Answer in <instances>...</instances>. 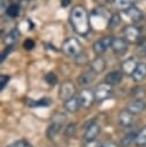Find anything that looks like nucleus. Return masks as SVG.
<instances>
[{
    "mask_svg": "<svg viewBox=\"0 0 146 147\" xmlns=\"http://www.w3.org/2000/svg\"><path fill=\"white\" fill-rule=\"evenodd\" d=\"M70 23L74 30L80 36H85L90 31V17L86 9L83 6L77 5L72 7L70 11Z\"/></svg>",
    "mask_w": 146,
    "mask_h": 147,
    "instance_id": "1",
    "label": "nucleus"
},
{
    "mask_svg": "<svg viewBox=\"0 0 146 147\" xmlns=\"http://www.w3.org/2000/svg\"><path fill=\"white\" fill-rule=\"evenodd\" d=\"M62 49L64 54H67L68 56L76 57L82 52V45L76 38H68L64 40L62 45Z\"/></svg>",
    "mask_w": 146,
    "mask_h": 147,
    "instance_id": "2",
    "label": "nucleus"
},
{
    "mask_svg": "<svg viewBox=\"0 0 146 147\" xmlns=\"http://www.w3.org/2000/svg\"><path fill=\"white\" fill-rule=\"evenodd\" d=\"M112 42H113V37H110V36H105V37L98 39L93 44V51H94V53L97 55H101L109 47H112Z\"/></svg>",
    "mask_w": 146,
    "mask_h": 147,
    "instance_id": "3",
    "label": "nucleus"
},
{
    "mask_svg": "<svg viewBox=\"0 0 146 147\" xmlns=\"http://www.w3.org/2000/svg\"><path fill=\"white\" fill-rule=\"evenodd\" d=\"M110 95H112V88H110V85L107 83L100 84L94 92L95 100H98V101H103V100L108 99Z\"/></svg>",
    "mask_w": 146,
    "mask_h": 147,
    "instance_id": "4",
    "label": "nucleus"
},
{
    "mask_svg": "<svg viewBox=\"0 0 146 147\" xmlns=\"http://www.w3.org/2000/svg\"><path fill=\"white\" fill-rule=\"evenodd\" d=\"M115 54L122 55L128 51V40L125 38H113L112 47Z\"/></svg>",
    "mask_w": 146,
    "mask_h": 147,
    "instance_id": "5",
    "label": "nucleus"
},
{
    "mask_svg": "<svg viewBox=\"0 0 146 147\" xmlns=\"http://www.w3.org/2000/svg\"><path fill=\"white\" fill-rule=\"evenodd\" d=\"M124 37L129 42H137L140 38V29L136 25H128L124 29Z\"/></svg>",
    "mask_w": 146,
    "mask_h": 147,
    "instance_id": "6",
    "label": "nucleus"
},
{
    "mask_svg": "<svg viewBox=\"0 0 146 147\" xmlns=\"http://www.w3.org/2000/svg\"><path fill=\"white\" fill-rule=\"evenodd\" d=\"M95 76H97V72H94L92 69H90L87 71H84L83 74H80L77 77V83L80 86H87V85H90L91 83L94 82Z\"/></svg>",
    "mask_w": 146,
    "mask_h": 147,
    "instance_id": "7",
    "label": "nucleus"
},
{
    "mask_svg": "<svg viewBox=\"0 0 146 147\" xmlns=\"http://www.w3.org/2000/svg\"><path fill=\"white\" fill-rule=\"evenodd\" d=\"M100 131H101L100 125H99L98 123L93 122V123H91V124L86 127L85 133H84V138L86 139V141H93V140L99 136Z\"/></svg>",
    "mask_w": 146,
    "mask_h": 147,
    "instance_id": "8",
    "label": "nucleus"
},
{
    "mask_svg": "<svg viewBox=\"0 0 146 147\" xmlns=\"http://www.w3.org/2000/svg\"><path fill=\"white\" fill-rule=\"evenodd\" d=\"M74 93H75V87H74V84L71 82H64L61 85V87H60V98L63 99L64 101L72 98Z\"/></svg>",
    "mask_w": 146,
    "mask_h": 147,
    "instance_id": "9",
    "label": "nucleus"
},
{
    "mask_svg": "<svg viewBox=\"0 0 146 147\" xmlns=\"http://www.w3.org/2000/svg\"><path fill=\"white\" fill-rule=\"evenodd\" d=\"M80 107H83L79 96H72L64 101V108L69 113H76Z\"/></svg>",
    "mask_w": 146,
    "mask_h": 147,
    "instance_id": "10",
    "label": "nucleus"
},
{
    "mask_svg": "<svg viewBox=\"0 0 146 147\" xmlns=\"http://www.w3.org/2000/svg\"><path fill=\"white\" fill-rule=\"evenodd\" d=\"M124 13H125L126 17L129 18V21H131V22H133V23L139 22V21L144 17L143 11H141L138 7H136V6H132V7L128 8L126 10H124Z\"/></svg>",
    "mask_w": 146,
    "mask_h": 147,
    "instance_id": "11",
    "label": "nucleus"
},
{
    "mask_svg": "<svg viewBox=\"0 0 146 147\" xmlns=\"http://www.w3.org/2000/svg\"><path fill=\"white\" fill-rule=\"evenodd\" d=\"M123 78V72L120 71V70H114V71H110L106 77H105V82L107 84H109L110 86L113 85H117L121 83Z\"/></svg>",
    "mask_w": 146,
    "mask_h": 147,
    "instance_id": "12",
    "label": "nucleus"
},
{
    "mask_svg": "<svg viewBox=\"0 0 146 147\" xmlns=\"http://www.w3.org/2000/svg\"><path fill=\"white\" fill-rule=\"evenodd\" d=\"M145 108H146V102H144L143 100H135V101L130 102V103L128 105V107H126V109H128L130 113H132L133 115L144 111Z\"/></svg>",
    "mask_w": 146,
    "mask_h": 147,
    "instance_id": "13",
    "label": "nucleus"
},
{
    "mask_svg": "<svg viewBox=\"0 0 146 147\" xmlns=\"http://www.w3.org/2000/svg\"><path fill=\"white\" fill-rule=\"evenodd\" d=\"M118 123L122 126H130L133 123V114L130 113L128 109L121 111V114L118 116Z\"/></svg>",
    "mask_w": 146,
    "mask_h": 147,
    "instance_id": "14",
    "label": "nucleus"
},
{
    "mask_svg": "<svg viewBox=\"0 0 146 147\" xmlns=\"http://www.w3.org/2000/svg\"><path fill=\"white\" fill-rule=\"evenodd\" d=\"M62 125H63V123L57 122V121H53L52 124H51V125L48 126V129H47V132H46V133H47V137H48L49 139L55 138V137L60 133Z\"/></svg>",
    "mask_w": 146,
    "mask_h": 147,
    "instance_id": "15",
    "label": "nucleus"
},
{
    "mask_svg": "<svg viewBox=\"0 0 146 147\" xmlns=\"http://www.w3.org/2000/svg\"><path fill=\"white\" fill-rule=\"evenodd\" d=\"M91 69L97 72V74H100L105 69H106V61L101 57V56H97L94 60H92L91 62Z\"/></svg>",
    "mask_w": 146,
    "mask_h": 147,
    "instance_id": "16",
    "label": "nucleus"
},
{
    "mask_svg": "<svg viewBox=\"0 0 146 147\" xmlns=\"http://www.w3.org/2000/svg\"><path fill=\"white\" fill-rule=\"evenodd\" d=\"M138 63L136 62V60L133 57H130L128 60H125L123 63H122V69H123V72L126 74V75H132L133 71L136 70Z\"/></svg>",
    "mask_w": 146,
    "mask_h": 147,
    "instance_id": "17",
    "label": "nucleus"
},
{
    "mask_svg": "<svg viewBox=\"0 0 146 147\" xmlns=\"http://www.w3.org/2000/svg\"><path fill=\"white\" fill-rule=\"evenodd\" d=\"M135 82H140L146 77V64L145 63H138L136 70L131 75Z\"/></svg>",
    "mask_w": 146,
    "mask_h": 147,
    "instance_id": "18",
    "label": "nucleus"
},
{
    "mask_svg": "<svg viewBox=\"0 0 146 147\" xmlns=\"http://www.w3.org/2000/svg\"><path fill=\"white\" fill-rule=\"evenodd\" d=\"M18 38H20V31H18V29H13L11 31H9L7 34H6V37H5V42H6V45L7 46H13L17 40H18Z\"/></svg>",
    "mask_w": 146,
    "mask_h": 147,
    "instance_id": "19",
    "label": "nucleus"
},
{
    "mask_svg": "<svg viewBox=\"0 0 146 147\" xmlns=\"http://www.w3.org/2000/svg\"><path fill=\"white\" fill-rule=\"evenodd\" d=\"M79 98H80V101H82L83 107H89V106L92 103V101L95 99L94 93H92L91 91H87V90H84V91L80 93Z\"/></svg>",
    "mask_w": 146,
    "mask_h": 147,
    "instance_id": "20",
    "label": "nucleus"
},
{
    "mask_svg": "<svg viewBox=\"0 0 146 147\" xmlns=\"http://www.w3.org/2000/svg\"><path fill=\"white\" fill-rule=\"evenodd\" d=\"M136 0H115L114 6L120 10H126L128 8L135 6Z\"/></svg>",
    "mask_w": 146,
    "mask_h": 147,
    "instance_id": "21",
    "label": "nucleus"
},
{
    "mask_svg": "<svg viewBox=\"0 0 146 147\" xmlns=\"http://www.w3.org/2000/svg\"><path fill=\"white\" fill-rule=\"evenodd\" d=\"M52 100L49 98H41L39 100H33L31 102H29V106L31 107H48L51 106Z\"/></svg>",
    "mask_w": 146,
    "mask_h": 147,
    "instance_id": "22",
    "label": "nucleus"
},
{
    "mask_svg": "<svg viewBox=\"0 0 146 147\" xmlns=\"http://www.w3.org/2000/svg\"><path fill=\"white\" fill-rule=\"evenodd\" d=\"M135 144H136L138 147H144V146H146V127H144L140 132H138L137 138H136V140H135Z\"/></svg>",
    "mask_w": 146,
    "mask_h": 147,
    "instance_id": "23",
    "label": "nucleus"
},
{
    "mask_svg": "<svg viewBox=\"0 0 146 147\" xmlns=\"http://www.w3.org/2000/svg\"><path fill=\"white\" fill-rule=\"evenodd\" d=\"M6 13H7V15L9 16V17H17L18 16V14H20V7H18V5L17 3H11V5H9L8 7H7V10H6Z\"/></svg>",
    "mask_w": 146,
    "mask_h": 147,
    "instance_id": "24",
    "label": "nucleus"
},
{
    "mask_svg": "<svg viewBox=\"0 0 146 147\" xmlns=\"http://www.w3.org/2000/svg\"><path fill=\"white\" fill-rule=\"evenodd\" d=\"M137 134H138V133H135V132H131V133L126 134V136L122 139V141H121L122 146H129L132 141L135 142V140H136V138H137Z\"/></svg>",
    "mask_w": 146,
    "mask_h": 147,
    "instance_id": "25",
    "label": "nucleus"
},
{
    "mask_svg": "<svg viewBox=\"0 0 146 147\" xmlns=\"http://www.w3.org/2000/svg\"><path fill=\"white\" fill-rule=\"evenodd\" d=\"M120 23H121V16L118 14L112 15V17L108 20V25L110 28H116V26L120 25Z\"/></svg>",
    "mask_w": 146,
    "mask_h": 147,
    "instance_id": "26",
    "label": "nucleus"
},
{
    "mask_svg": "<svg viewBox=\"0 0 146 147\" xmlns=\"http://www.w3.org/2000/svg\"><path fill=\"white\" fill-rule=\"evenodd\" d=\"M45 80L48 85H55L56 82H57V77L54 72H48L46 76H45Z\"/></svg>",
    "mask_w": 146,
    "mask_h": 147,
    "instance_id": "27",
    "label": "nucleus"
},
{
    "mask_svg": "<svg viewBox=\"0 0 146 147\" xmlns=\"http://www.w3.org/2000/svg\"><path fill=\"white\" fill-rule=\"evenodd\" d=\"M9 147H32V146H31V144H30L28 140L21 139V140H17V141L13 142Z\"/></svg>",
    "mask_w": 146,
    "mask_h": 147,
    "instance_id": "28",
    "label": "nucleus"
},
{
    "mask_svg": "<svg viewBox=\"0 0 146 147\" xmlns=\"http://www.w3.org/2000/svg\"><path fill=\"white\" fill-rule=\"evenodd\" d=\"M75 132H76V125H75L74 123H71V124H69V125L66 127L64 134L68 136V137H71V136L75 134Z\"/></svg>",
    "mask_w": 146,
    "mask_h": 147,
    "instance_id": "29",
    "label": "nucleus"
},
{
    "mask_svg": "<svg viewBox=\"0 0 146 147\" xmlns=\"http://www.w3.org/2000/svg\"><path fill=\"white\" fill-rule=\"evenodd\" d=\"M34 45H36V42H34L32 39H25V41L23 42V47H24V49H26V51H31V49L34 47Z\"/></svg>",
    "mask_w": 146,
    "mask_h": 147,
    "instance_id": "30",
    "label": "nucleus"
},
{
    "mask_svg": "<svg viewBox=\"0 0 146 147\" xmlns=\"http://www.w3.org/2000/svg\"><path fill=\"white\" fill-rule=\"evenodd\" d=\"M9 79H10V77L8 75H0V88L1 90L5 88V86L7 85V83L9 82Z\"/></svg>",
    "mask_w": 146,
    "mask_h": 147,
    "instance_id": "31",
    "label": "nucleus"
},
{
    "mask_svg": "<svg viewBox=\"0 0 146 147\" xmlns=\"http://www.w3.org/2000/svg\"><path fill=\"white\" fill-rule=\"evenodd\" d=\"M101 147H117L115 144H113V142H106V144H103Z\"/></svg>",
    "mask_w": 146,
    "mask_h": 147,
    "instance_id": "32",
    "label": "nucleus"
},
{
    "mask_svg": "<svg viewBox=\"0 0 146 147\" xmlns=\"http://www.w3.org/2000/svg\"><path fill=\"white\" fill-rule=\"evenodd\" d=\"M6 10H7V8H6V6H5V1H3V0H1V13L3 14Z\"/></svg>",
    "mask_w": 146,
    "mask_h": 147,
    "instance_id": "33",
    "label": "nucleus"
},
{
    "mask_svg": "<svg viewBox=\"0 0 146 147\" xmlns=\"http://www.w3.org/2000/svg\"><path fill=\"white\" fill-rule=\"evenodd\" d=\"M69 2H70V0H62V1H61V5H62L63 7H66V6L69 5Z\"/></svg>",
    "mask_w": 146,
    "mask_h": 147,
    "instance_id": "34",
    "label": "nucleus"
},
{
    "mask_svg": "<svg viewBox=\"0 0 146 147\" xmlns=\"http://www.w3.org/2000/svg\"><path fill=\"white\" fill-rule=\"evenodd\" d=\"M13 1H20V0H13Z\"/></svg>",
    "mask_w": 146,
    "mask_h": 147,
    "instance_id": "35",
    "label": "nucleus"
}]
</instances>
